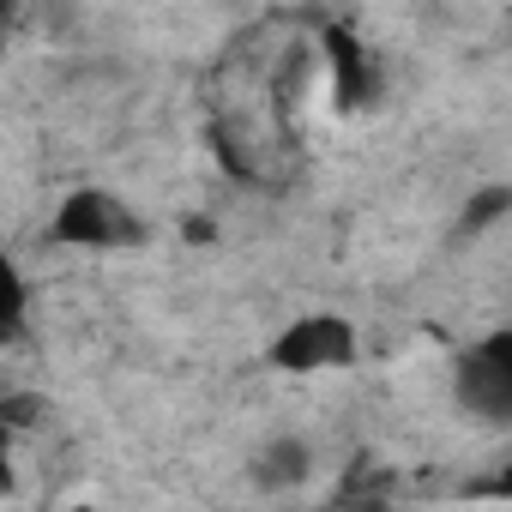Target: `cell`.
I'll use <instances>...</instances> for the list:
<instances>
[{
  "mask_svg": "<svg viewBox=\"0 0 512 512\" xmlns=\"http://www.w3.org/2000/svg\"><path fill=\"white\" fill-rule=\"evenodd\" d=\"M308 476V446L302 440H278L272 452H266V464H260V482H302Z\"/></svg>",
  "mask_w": 512,
  "mask_h": 512,
  "instance_id": "277c9868",
  "label": "cell"
},
{
  "mask_svg": "<svg viewBox=\"0 0 512 512\" xmlns=\"http://www.w3.org/2000/svg\"><path fill=\"white\" fill-rule=\"evenodd\" d=\"M452 398L476 422H494V428L512 422V326H494V332H482L476 344L458 350Z\"/></svg>",
  "mask_w": 512,
  "mask_h": 512,
  "instance_id": "6da1fadb",
  "label": "cell"
},
{
  "mask_svg": "<svg viewBox=\"0 0 512 512\" xmlns=\"http://www.w3.org/2000/svg\"><path fill=\"white\" fill-rule=\"evenodd\" d=\"M356 326L344 314H302L272 338V368L284 374H338L356 362Z\"/></svg>",
  "mask_w": 512,
  "mask_h": 512,
  "instance_id": "3957f363",
  "label": "cell"
},
{
  "mask_svg": "<svg viewBox=\"0 0 512 512\" xmlns=\"http://www.w3.org/2000/svg\"><path fill=\"white\" fill-rule=\"evenodd\" d=\"M49 241L55 247H85V253H109V247L139 241V223L109 187H73L55 205V217H49Z\"/></svg>",
  "mask_w": 512,
  "mask_h": 512,
  "instance_id": "7a4b0ae2",
  "label": "cell"
},
{
  "mask_svg": "<svg viewBox=\"0 0 512 512\" xmlns=\"http://www.w3.org/2000/svg\"><path fill=\"white\" fill-rule=\"evenodd\" d=\"M500 211H512V187H488V193H476L470 211H464V229H488Z\"/></svg>",
  "mask_w": 512,
  "mask_h": 512,
  "instance_id": "5b68a950",
  "label": "cell"
}]
</instances>
